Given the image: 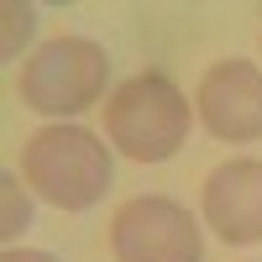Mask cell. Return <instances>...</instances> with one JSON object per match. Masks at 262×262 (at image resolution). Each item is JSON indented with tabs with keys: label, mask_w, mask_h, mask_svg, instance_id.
I'll return each instance as SVG.
<instances>
[{
	"label": "cell",
	"mask_w": 262,
	"mask_h": 262,
	"mask_svg": "<svg viewBox=\"0 0 262 262\" xmlns=\"http://www.w3.org/2000/svg\"><path fill=\"white\" fill-rule=\"evenodd\" d=\"M21 179L32 184L37 200H48L53 210H95L111 189L116 168H111V147L84 126H37L21 142Z\"/></svg>",
	"instance_id": "1"
},
{
	"label": "cell",
	"mask_w": 262,
	"mask_h": 262,
	"mask_svg": "<svg viewBox=\"0 0 262 262\" xmlns=\"http://www.w3.org/2000/svg\"><path fill=\"white\" fill-rule=\"evenodd\" d=\"M189 126H194L189 95L163 69H142L121 79L105 100V137L131 163H168L189 142Z\"/></svg>",
	"instance_id": "2"
},
{
	"label": "cell",
	"mask_w": 262,
	"mask_h": 262,
	"mask_svg": "<svg viewBox=\"0 0 262 262\" xmlns=\"http://www.w3.org/2000/svg\"><path fill=\"white\" fill-rule=\"evenodd\" d=\"M105 84H111V58H105L100 42H90V37H53L21 63L16 95H21L27 111L63 121V116L90 111L95 100H111Z\"/></svg>",
	"instance_id": "3"
},
{
	"label": "cell",
	"mask_w": 262,
	"mask_h": 262,
	"mask_svg": "<svg viewBox=\"0 0 262 262\" xmlns=\"http://www.w3.org/2000/svg\"><path fill=\"white\" fill-rule=\"evenodd\" d=\"M111 262H200L205 236L189 205L168 194H131L111 215Z\"/></svg>",
	"instance_id": "4"
},
{
	"label": "cell",
	"mask_w": 262,
	"mask_h": 262,
	"mask_svg": "<svg viewBox=\"0 0 262 262\" xmlns=\"http://www.w3.org/2000/svg\"><path fill=\"white\" fill-rule=\"evenodd\" d=\"M194 116L215 142H257L262 137V69L252 58H215L200 74Z\"/></svg>",
	"instance_id": "5"
},
{
	"label": "cell",
	"mask_w": 262,
	"mask_h": 262,
	"mask_svg": "<svg viewBox=\"0 0 262 262\" xmlns=\"http://www.w3.org/2000/svg\"><path fill=\"white\" fill-rule=\"evenodd\" d=\"M200 215L226 247L262 242V158H226L200 184Z\"/></svg>",
	"instance_id": "6"
},
{
	"label": "cell",
	"mask_w": 262,
	"mask_h": 262,
	"mask_svg": "<svg viewBox=\"0 0 262 262\" xmlns=\"http://www.w3.org/2000/svg\"><path fill=\"white\" fill-rule=\"evenodd\" d=\"M0 200H6V215H0V231L6 236L32 226V205H27V194H21V184H16V173H0Z\"/></svg>",
	"instance_id": "7"
},
{
	"label": "cell",
	"mask_w": 262,
	"mask_h": 262,
	"mask_svg": "<svg viewBox=\"0 0 262 262\" xmlns=\"http://www.w3.org/2000/svg\"><path fill=\"white\" fill-rule=\"evenodd\" d=\"M32 37V6H11L6 11V53H16V42Z\"/></svg>",
	"instance_id": "8"
},
{
	"label": "cell",
	"mask_w": 262,
	"mask_h": 262,
	"mask_svg": "<svg viewBox=\"0 0 262 262\" xmlns=\"http://www.w3.org/2000/svg\"><path fill=\"white\" fill-rule=\"evenodd\" d=\"M0 262H58V257L53 252H37V247H6Z\"/></svg>",
	"instance_id": "9"
}]
</instances>
